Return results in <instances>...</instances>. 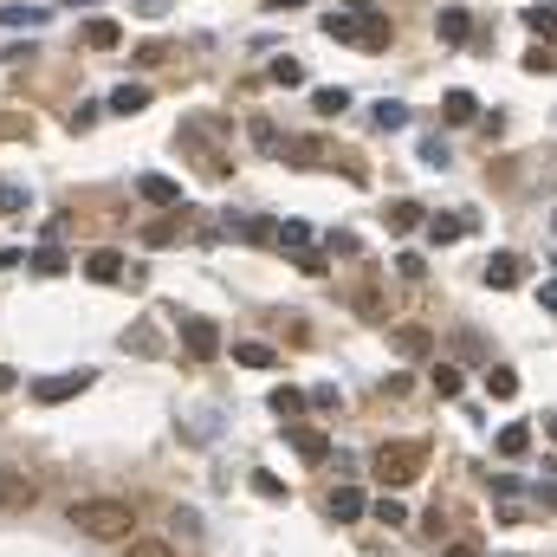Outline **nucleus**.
Segmentation results:
<instances>
[{"label":"nucleus","mask_w":557,"mask_h":557,"mask_svg":"<svg viewBox=\"0 0 557 557\" xmlns=\"http://www.w3.org/2000/svg\"><path fill=\"white\" fill-rule=\"evenodd\" d=\"M175 331H182V350L201 357V363L221 350V331H214V318H201V311H175Z\"/></svg>","instance_id":"3"},{"label":"nucleus","mask_w":557,"mask_h":557,"mask_svg":"<svg viewBox=\"0 0 557 557\" xmlns=\"http://www.w3.org/2000/svg\"><path fill=\"white\" fill-rule=\"evenodd\" d=\"M137 111H149V91L143 85H117L111 91V117H137Z\"/></svg>","instance_id":"18"},{"label":"nucleus","mask_w":557,"mask_h":557,"mask_svg":"<svg viewBox=\"0 0 557 557\" xmlns=\"http://www.w3.org/2000/svg\"><path fill=\"white\" fill-rule=\"evenodd\" d=\"M285 441H292V447H298V454H305V460H311V467H318V460H331V441H324V434H318V428H285Z\"/></svg>","instance_id":"15"},{"label":"nucleus","mask_w":557,"mask_h":557,"mask_svg":"<svg viewBox=\"0 0 557 557\" xmlns=\"http://www.w3.org/2000/svg\"><path fill=\"white\" fill-rule=\"evenodd\" d=\"M33 499H39V486L26 480L20 467H0V512H26Z\"/></svg>","instance_id":"5"},{"label":"nucleus","mask_w":557,"mask_h":557,"mask_svg":"<svg viewBox=\"0 0 557 557\" xmlns=\"http://www.w3.org/2000/svg\"><path fill=\"white\" fill-rule=\"evenodd\" d=\"M396 273H402V279H421V273H428V260H421V253H402Z\"/></svg>","instance_id":"38"},{"label":"nucleus","mask_w":557,"mask_h":557,"mask_svg":"<svg viewBox=\"0 0 557 557\" xmlns=\"http://www.w3.org/2000/svg\"><path fill=\"white\" fill-rule=\"evenodd\" d=\"M137 195H143V201H156V208H175V201H182V182H175V175H143Z\"/></svg>","instance_id":"13"},{"label":"nucleus","mask_w":557,"mask_h":557,"mask_svg":"<svg viewBox=\"0 0 557 557\" xmlns=\"http://www.w3.org/2000/svg\"><path fill=\"white\" fill-rule=\"evenodd\" d=\"M525 26H532L538 39H557V0L551 7H525Z\"/></svg>","instance_id":"25"},{"label":"nucleus","mask_w":557,"mask_h":557,"mask_svg":"<svg viewBox=\"0 0 557 557\" xmlns=\"http://www.w3.org/2000/svg\"><path fill=\"white\" fill-rule=\"evenodd\" d=\"M551 441H557V415H551Z\"/></svg>","instance_id":"45"},{"label":"nucleus","mask_w":557,"mask_h":557,"mask_svg":"<svg viewBox=\"0 0 557 557\" xmlns=\"http://www.w3.org/2000/svg\"><path fill=\"white\" fill-rule=\"evenodd\" d=\"M486 396L512 402V396H519V370H506V363H493V370H486Z\"/></svg>","instance_id":"22"},{"label":"nucleus","mask_w":557,"mask_h":557,"mask_svg":"<svg viewBox=\"0 0 557 557\" xmlns=\"http://www.w3.org/2000/svg\"><path fill=\"white\" fill-rule=\"evenodd\" d=\"M279 247L305 253V247H311V227H305V221H279Z\"/></svg>","instance_id":"28"},{"label":"nucleus","mask_w":557,"mask_h":557,"mask_svg":"<svg viewBox=\"0 0 557 557\" xmlns=\"http://www.w3.org/2000/svg\"><path fill=\"white\" fill-rule=\"evenodd\" d=\"M467 227H473V214H434V221H428V240H434V247H447V240H460Z\"/></svg>","instance_id":"17"},{"label":"nucleus","mask_w":557,"mask_h":557,"mask_svg":"<svg viewBox=\"0 0 557 557\" xmlns=\"http://www.w3.org/2000/svg\"><path fill=\"white\" fill-rule=\"evenodd\" d=\"M273 85H305V65H298V59H273Z\"/></svg>","instance_id":"31"},{"label":"nucleus","mask_w":557,"mask_h":557,"mask_svg":"<svg viewBox=\"0 0 557 557\" xmlns=\"http://www.w3.org/2000/svg\"><path fill=\"white\" fill-rule=\"evenodd\" d=\"M538 305H545V311H557V279H545V285H538Z\"/></svg>","instance_id":"41"},{"label":"nucleus","mask_w":557,"mask_h":557,"mask_svg":"<svg viewBox=\"0 0 557 557\" xmlns=\"http://www.w3.org/2000/svg\"><path fill=\"white\" fill-rule=\"evenodd\" d=\"M344 104H350V91H337V85H324V91H318V117H337Z\"/></svg>","instance_id":"32"},{"label":"nucleus","mask_w":557,"mask_h":557,"mask_svg":"<svg viewBox=\"0 0 557 557\" xmlns=\"http://www.w3.org/2000/svg\"><path fill=\"white\" fill-rule=\"evenodd\" d=\"M78 39H85L91 52H117V46H124V26H117V20H85V26H78Z\"/></svg>","instance_id":"11"},{"label":"nucleus","mask_w":557,"mask_h":557,"mask_svg":"<svg viewBox=\"0 0 557 557\" xmlns=\"http://www.w3.org/2000/svg\"><path fill=\"white\" fill-rule=\"evenodd\" d=\"M324 33H331V39H344V46H357L363 52V13H324Z\"/></svg>","instance_id":"12"},{"label":"nucleus","mask_w":557,"mask_h":557,"mask_svg":"<svg viewBox=\"0 0 557 557\" xmlns=\"http://www.w3.org/2000/svg\"><path fill=\"white\" fill-rule=\"evenodd\" d=\"M324 512H331V519H337V525H357V519H363V512H370V499H363V493H357V486H337V493H331V499H324Z\"/></svg>","instance_id":"8"},{"label":"nucleus","mask_w":557,"mask_h":557,"mask_svg":"<svg viewBox=\"0 0 557 557\" xmlns=\"http://www.w3.org/2000/svg\"><path fill=\"white\" fill-rule=\"evenodd\" d=\"M493 447L506 460H525V454H532V421H506V428L493 434Z\"/></svg>","instance_id":"10"},{"label":"nucleus","mask_w":557,"mask_h":557,"mask_svg":"<svg viewBox=\"0 0 557 557\" xmlns=\"http://www.w3.org/2000/svg\"><path fill=\"white\" fill-rule=\"evenodd\" d=\"M363 52H389V20L376 7H363Z\"/></svg>","instance_id":"19"},{"label":"nucleus","mask_w":557,"mask_h":557,"mask_svg":"<svg viewBox=\"0 0 557 557\" xmlns=\"http://www.w3.org/2000/svg\"><path fill=\"white\" fill-rule=\"evenodd\" d=\"M273 7H279V13H292V7H305V0H273Z\"/></svg>","instance_id":"44"},{"label":"nucleus","mask_w":557,"mask_h":557,"mask_svg":"<svg viewBox=\"0 0 557 557\" xmlns=\"http://www.w3.org/2000/svg\"><path fill=\"white\" fill-rule=\"evenodd\" d=\"M447 557H480V545H467V538H460V545H447Z\"/></svg>","instance_id":"43"},{"label":"nucleus","mask_w":557,"mask_h":557,"mask_svg":"<svg viewBox=\"0 0 557 557\" xmlns=\"http://www.w3.org/2000/svg\"><path fill=\"white\" fill-rule=\"evenodd\" d=\"M33 273L59 279V273H65V253H59V247H39V253H33Z\"/></svg>","instance_id":"29"},{"label":"nucleus","mask_w":557,"mask_h":557,"mask_svg":"<svg viewBox=\"0 0 557 557\" xmlns=\"http://www.w3.org/2000/svg\"><path fill=\"white\" fill-rule=\"evenodd\" d=\"M532 499H538V506H551V512H557V473H545V480L532 486Z\"/></svg>","instance_id":"37"},{"label":"nucleus","mask_w":557,"mask_h":557,"mask_svg":"<svg viewBox=\"0 0 557 557\" xmlns=\"http://www.w3.org/2000/svg\"><path fill=\"white\" fill-rule=\"evenodd\" d=\"M234 363H240V370H273L279 350L273 344H234Z\"/></svg>","instance_id":"21"},{"label":"nucleus","mask_w":557,"mask_h":557,"mask_svg":"<svg viewBox=\"0 0 557 557\" xmlns=\"http://www.w3.org/2000/svg\"><path fill=\"white\" fill-rule=\"evenodd\" d=\"M434 33H441V46H467L473 13H467V7H441V13H434Z\"/></svg>","instance_id":"7"},{"label":"nucleus","mask_w":557,"mask_h":557,"mask_svg":"<svg viewBox=\"0 0 557 557\" xmlns=\"http://www.w3.org/2000/svg\"><path fill=\"white\" fill-rule=\"evenodd\" d=\"M551 227H557V214H551Z\"/></svg>","instance_id":"46"},{"label":"nucleus","mask_w":557,"mask_h":557,"mask_svg":"<svg viewBox=\"0 0 557 557\" xmlns=\"http://www.w3.org/2000/svg\"><path fill=\"white\" fill-rule=\"evenodd\" d=\"M434 389H441V396H460V389H467V376L454 370V363H434V376H428Z\"/></svg>","instance_id":"26"},{"label":"nucleus","mask_w":557,"mask_h":557,"mask_svg":"<svg viewBox=\"0 0 557 557\" xmlns=\"http://www.w3.org/2000/svg\"><path fill=\"white\" fill-rule=\"evenodd\" d=\"M137 13H143V20H156V13H169V0H137Z\"/></svg>","instance_id":"42"},{"label":"nucleus","mask_w":557,"mask_h":557,"mask_svg":"<svg viewBox=\"0 0 557 557\" xmlns=\"http://www.w3.org/2000/svg\"><path fill=\"white\" fill-rule=\"evenodd\" d=\"M519 279H525V260H519V253H493V260H486V285H493V292H512Z\"/></svg>","instance_id":"9"},{"label":"nucleus","mask_w":557,"mask_h":557,"mask_svg":"<svg viewBox=\"0 0 557 557\" xmlns=\"http://www.w3.org/2000/svg\"><path fill=\"white\" fill-rule=\"evenodd\" d=\"M421 467H428V447L421 441H389V447H376V460H370L376 486H389V493H402L409 480H421Z\"/></svg>","instance_id":"2"},{"label":"nucleus","mask_w":557,"mask_h":557,"mask_svg":"<svg viewBox=\"0 0 557 557\" xmlns=\"http://www.w3.org/2000/svg\"><path fill=\"white\" fill-rule=\"evenodd\" d=\"M65 519H72V532L104 538V545L137 532V506H124V499H78V506H65Z\"/></svg>","instance_id":"1"},{"label":"nucleus","mask_w":557,"mask_h":557,"mask_svg":"<svg viewBox=\"0 0 557 557\" xmlns=\"http://www.w3.org/2000/svg\"><path fill=\"white\" fill-rule=\"evenodd\" d=\"M85 273L98 279V285H117V279H124V253H91Z\"/></svg>","instance_id":"20"},{"label":"nucleus","mask_w":557,"mask_h":557,"mask_svg":"<svg viewBox=\"0 0 557 557\" xmlns=\"http://www.w3.org/2000/svg\"><path fill=\"white\" fill-rule=\"evenodd\" d=\"M441 117H447V124H473V117H480V98H473V91H447Z\"/></svg>","instance_id":"16"},{"label":"nucleus","mask_w":557,"mask_h":557,"mask_svg":"<svg viewBox=\"0 0 557 557\" xmlns=\"http://www.w3.org/2000/svg\"><path fill=\"white\" fill-rule=\"evenodd\" d=\"M0 20H7V26H33L39 13H33V7H0Z\"/></svg>","instance_id":"40"},{"label":"nucleus","mask_w":557,"mask_h":557,"mask_svg":"<svg viewBox=\"0 0 557 557\" xmlns=\"http://www.w3.org/2000/svg\"><path fill=\"white\" fill-rule=\"evenodd\" d=\"M421 162H428V169H447V143H421Z\"/></svg>","instance_id":"39"},{"label":"nucleus","mask_w":557,"mask_h":557,"mask_svg":"<svg viewBox=\"0 0 557 557\" xmlns=\"http://www.w3.org/2000/svg\"><path fill=\"white\" fill-rule=\"evenodd\" d=\"M247 130H253V143H260V149H266V156H273V149H279V130H273V124H266V117H253V124H247Z\"/></svg>","instance_id":"36"},{"label":"nucleus","mask_w":557,"mask_h":557,"mask_svg":"<svg viewBox=\"0 0 557 557\" xmlns=\"http://www.w3.org/2000/svg\"><path fill=\"white\" fill-rule=\"evenodd\" d=\"M130 557H175L169 538H130Z\"/></svg>","instance_id":"30"},{"label":"nucleus","mask_w":557,"mask_h":557,"mask_svg":"<svg viewBox=\"0 0 557 557\" xmlns=\"http://www.w3.org/2000/svg\"><path fill=\"white\" fill-rule=\"evenodd\" d=\"M389 344H396L402 357H415V363H421V357H428V350H434V337L421 331V324H396V331H389Z\"/></svg>","instance_id":"14"},{"label":"nucleus","mask_w":557,"mask_h":557,"mask_svg":"<svg viewBox=\"0 0 557 557\" xmlns=\"http://www.w3.org/2000/svg\"><path fill=\"white\" fill-rule=\"evenodd\" d=\"M305 409H318V402H311L305 389H273V415L292 421V415H305Z\"/></svg>","instance_id":"23"},{"label":"nucleus","mask_w":557,"mask_h":557,"mask_svg":"<svg viewBox=\"0 0 557 557\" xmlns=\"http://www.w3.org/2000/svg\"><path fill=\"white\" fill-rule=\"evenodd\" d=\"M227 234L253 240V247H273V240H279V221H260V214H227Z\"/></svg>","instance_id":"6"},{"label":"nucleus","mask_w":557,"mask_h":557,"mask_svg":"<svg viewBox=\"0 0 557 557\" xmlns=\"http://www.w3.org/2000/svg\"><path fill=\"white\" fill-rule=\"evenodd\" d=\"M253 493H260V499H285V480H279V473H253Z\"/></svg>","instance_id":"33"},{"label":"nucleus","mask_w":557,"mask_h":557,"mask_svg":"<svg viewBox=\"0 0 557 557\" xmlns=\"http://www.w3.org/2000/svg\"><path fill=\"white\" fill-rule=\"evenodd\" d=\"M376 519H383L389 532H402V525H409V506H402V499H396V493H389V486H383V499H376Z\"/></svg>","instance_id":"24"},{"label":"nucleus","mask_w":557,"mask_h":557,"mask_svg":"<svg viewBox=\"0 0 557 557\" xmlns=\"http://www.w3.org/2000/svg\"><path fill=\"white\" fill-rule=\"evenodd\" d=\"M357 318H389V305H383V292H357Z\"/></svg>","instance_id":"35"},{"label":"nucleus","mask_w":557,"mask_h":557,"mask_svg":"<svg viewBox=\"0 0 557 557\" xmlns=\"http://www.w3.org/2000/svg\"><path fill=\"white\" fill-rule=\"evenodd\" d=\"M383 221H389V234H409V227L421 221V208H415V201H396V208H389Z\"/></svg>","instance_id":"27"},{"label":"nucleus","mask_w":557,"mask_h":557,"mask_svg":"<svg viewBox=\"0 0 557 557\" xmlns=\"http://www.w3.org/2000/svg\"><path fill=\"white\" fill-rule=\"evenodd\" d=\"M409 124V111H402V104H376V130H402Z\"/></svg>","instance_id":"34"},{"label":"nucleus","mask_w":557,"mask_h":557,"mask_svg":"<svg viewBox=\"0 0 557 557\" xmlns=\"http://www.w3.org/2000/svg\"><path fill=\"white\" fill-rule=\"evenodd\" d=\"M91 383H98V370H65V376H39V383H26V396H33V402H72V396H85Z\"/></svg>","instance_id":"4"}]
</instances>
